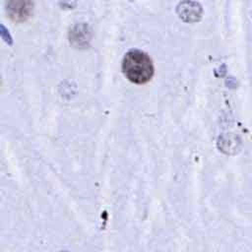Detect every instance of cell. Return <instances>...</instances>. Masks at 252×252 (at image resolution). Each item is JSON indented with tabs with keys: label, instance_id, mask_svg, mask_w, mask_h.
Wrapping results in <instances>:
<instances>
[{
	"label": "cell",
	"instance_id": "1",
	"mask_svg": "<svg viewBox=\"0 0 252 252\" xmlns=\"http://www.w3.org/2000/svg\"><path fill=\"white\" fill-rule=\"evenodd\" d=\"M154 64L150 56L141 50L128 51L122 60V72L133 84L144 85L154 76Z\"/></svg>",
	"mask_w": 252,
	"mask_h": 252
},
{
	"label": "cell",
	"instance_id": "2",
	"mask_svg": "<svg viewBox=\"0 0 252 252\" xmlns=\"http://www.w3.org/2000/svg\"><path fill=\"white\" fill-rule=\"evenodd\" d=\"M32 4L30 0H8L7 13L15 22H24L30 18Z\"/></svg>",
	"mask_w": 252,
	"mask_h": 252
}]
</instances>
